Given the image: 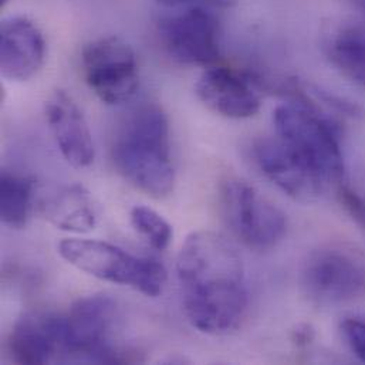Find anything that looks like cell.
<instances>
[{
    "label": "cell",
    "mask_w": 365,
    "mask_h": 365,
    "mask_svg": "<svg viewBox=\"0 0 365 365\" xmlns=\"http://www.w3.org/2000/svg\"><path fill=\"white\" fill-rule=\"evenodd\" d=\"M183 312L205 334H226L243 320L249 304L246 270L236 249L209 230L190 233L177 260Z\"/></svg>",
    "instance_id": "cell-1"
},
{
    "label": "cell",
    "mask_w": 365,
    "mask_h": 365,
    "mask_svg": "<svg viewBox=\"0 0 365 365\" xmlns=\"http://www.w3.org/2000/svg\"><path fill=\"white\" fill-rule=\"evenodd\" d=\"M111 157L118 173L147 195L164 197L174 190L170 121L160 106L143 104L123 120Z\"/></svg>",
    "instance_id": "cell-2"
},
{
    "label": "cell",
    "mask_w": 365,
    "mask_h": 365,
    "mask_svg": "<svg viewBox=\"0 0 365 365\" xmlns=\"http://www.w3.org/2000/svg\"><path fill=\"white\" fill-rule=\"evenodd\" d=\"M282 104L273 114L276 135L327 183L343 182L346 174L339 128L304 94Z\"/></svg>",
    "instance_id": "cell-3"
},
{
    "label": "cell",
    "mask_w": 365,
    "mask_h": 365,
    "mask_svg": "<svg viewBox=\"0 0 365 365\" xmlns=\"http://www.w3.org/2000/svg\"><path fill=\"white\" fill-rule=\"evenodd\" d=\"M58 253L67 263L93 277L128 286L148 297L160 296L167 282V270L158 260L137 257L107 242L66 239L60 242Z\"/></svg>",
    "instance_id": "cell-4"
},
{
    "label": "cell",
    "mask_w": 365,
    "mask_h": 365,
    "mask_svg": "<svg viewBox=\"0 0 365 365\" xmlns=\"http://www.w3.org/2000/svg\"><path fill=\"white\" fill-rule=\"evenodd\" d=\"M117 323V304L107 294L78 299L63 314L64 361L100 364L128 363V351L113 344Z\"/></svg>",
    "instance_id": "cell-5"
},
{
    "label": "cell",
    "mask_w": 365,
    "mask_h": 365,
    "mask_svg": "<svg viewBox=\"0 0 365 365\" xmlns=\"http://www.w3.org/2000/svg\"><path fill=\"white\" fill-rule=\"evenodd\" d=\"M220 209L230 232L249 249L276 247L287 230L284 212L255 186L237 178L220 185Z\"/></svg>",
    "instance_id": "cell-6"
},
{
    "label": "cell",
    "mask_w": 365,
    "mask_h": 365,
    "mask_svg": "<svg viewBox=\"0 0 365 365\" xmlns=\"http://www.w3.org/2000/svg\"><path fill=\"white\" fill-rule=\"evenodd\" d=\"M81 64L87 86L108 106L128 101L138 90L137 54L120 37H101L87 44L83 50Z\"/></svg>",
    "instance_id": "cell-7"
},
{
    "label": "cell",
    "mask_w": 365,
    "mask_h": 365,
    "mask_svg": "<svg viewBox=\"0 0 365 365\" xmlns=\"http://www.w3.org/2000/svg\"><path fill=\"white\" fill-rule=\"evenodd\" d=\"M306 296L320 304H340L365 296V264L354 253L324 247L309 255L302 269Z\"/></svg>",
    "instance_id": "cell-8"
},
{
    "label": "cell",
    "mask_w": 365,
    "mask_h": 365,
    "mask_svg": "<svg viewBox=\"0 0 365 365\" xmlns=\"http://www.w3.org/2000/svg\"><path fill=\"white\" fill-rule=\"evenodd\" d=\"M165 51L185 66H207L219 57V24L202 7L187 9L160 26Z\"/></svg>",
    "instance_id": "cell-9"
},
{
    "label": "cell",
    "mask_w": 365,
    "mask_h": 365,
    "mask_svg": "<svg viewBox=\"0 0 365 365\" xmlns=\"http://www.w3.org/2000/svg\"><path fill=\"white\" fill-rule=\"evenodd\" d=\"M253 157L267 180L299 202L319 199L329 185L277 135L256 141Z\"/></svg>",
    "instance_id": "cell-10"
},
{
    "label": "cell",
    "mask_w": 365,
    "mask_h": 365,
    "mask_svg": "<svg viewBox=\"0 0 365 365\" xmlns=\"http://www.w3.org/2000/svg\"><path fill=\"white\" fill-rule=\"evenodd\" d=\"M9 351L19 364L64 361L63 314L47 310L24 313L10 333Z\"/></svg>",
    "instance_id": "cell-11"
},
{
    "label": "cell",
    "mask_w": 365,
    "mask_h": 365,
    "mask_svg": "<svg viewBox=\"0 0 365 365\" xmlns=\"http://www.w3.org/2000/svg\"><path fill=\"white\" fill-rule=\"evenodd\" d=\"M46 60V40L41 30L24 16L3 21L0 30V71L11 81L34 77Z\"/></svg>",
    "instance_id": "cell-12"
},
{
    "label": "cell",
    "mask_w": 365,
    "mask_h": 365,
    "mask_svg": "<svg viewBox=\"0 0 365 365\" xmlns=\"http://www.w3.org/2000/svg\"><path fill=\"white\" fill-rule=\"evenodd\" d=\"M46 120L63 158L74 168L94 163L96 148L84 114L64 91H56L46 103Z\"/></svg>",
    "instance_id": "cell-13"
},
{
    "label": "cell",
    "mask_w": 365,
    "mask_h": 365,
    "mask_svg": "<svg viewBox=\"0 0 365 365\" xmlns=\"http://www.w3.org/2000/svg\"><path fill=\"white\" fill-rule=\"evenodd\" d=\"M196 96L213 113L243 120L260 111L262 101L252 81L227 67H210L196 83Z\"/></svg>",
    "instance_id": "cell-14"
},
{
    "label": "cell",
    "mask_w": 365,
    "mask_h": 365,
    "mask_svg": "<svg viewBox=\"0 0 365 365\" xmlns=\"http://www.w3.org/2000/svg\"><path fill=\"white\" fill-rule=\"evenodd\" d=\"M46 219L60 230L87 233L97 225V205L81 185H71L56 193L44 206Z\"/></svg>",
    "instance_id": "cell-15"
},
{
    "label": "cell",
    "mask_w": 365,
    "mask_h": 365,
    "mask_svg": "<svg viewBox=\"0 0 365 365\" xmlns=\"http://www.w3.org/2000/svg\"><path fill=\"white\" fill-rule=\"evenodd\" d=\"M329 57L344 77L365 88V29L340 30L329 44Z\"/></svg>",
    "instance_id": "cell-16"
},
{
    "label": "cell",
    "mask_w": 365,
    "mask_h": 365,
    "mask_svg": "<svg viewBox=\"0 0 365 365\" xmlns=\"http://www.w3.org/2000/svg\"><path fill=\"white\" fill-rule=\"evenodd\" d=\"M33 199V181L24 175L4 171L0 180V219L10 229L27 225Z\"/></svg>",
    "instance_id": "cell-17"
},
{
    "label": "cell",
    "mask_w": 365,
    "mask_h": 365,
    "mask_svg": "<svg viewBox=\"0 0 365 365\" xmlns=\"http://www.w3.org/2000/svg\"><path fill=\"white\" fill-rule=\"evenodd\" d=\"M133 227L157 250H164L170 246L174 230L170 222L153 207L137 205L130 213Z\"/></svg>",
    "instance_id": "cell-18"
},
{
    "label": "cell",
    "mask_w": 365,
    "mask_h": 365,
    "mask_svg": "<svg viewBox=\"0 0 365 365\" xmlns=\"http://www.w3.org/2000/svg\"><path fill=\"white\" fill-rule=\"evenodd\" d=\"M343 339L346 340L351 353L365 363V320L360 317H349L340 326Z\"/></svg>",
    "instance_id": "cell-19"
},
{
    "label": "cell",
    "mask_w": 365,
    "mask_h": 365,
    "mask_svg": "<svg viewBox=\"0 0 365 365\" xmlns=\"http://www.w3.org/2000/svg\"><path fill=\"white\" fill-rule=\"evenodd\" d=\"M210 6H216V7H222V9H227L235 6L239 0H203Z\"/></svg>",
    "instance_id": "cell-20"
},
{
    "label": "cell",
    "mask_w": 365,
    "mask_h": 365,
    "mask_svg": "<svg viewBox=\"0 0 365 365\" xmlns=\"http://www.w3.org/2000/svg\"><path fill=\"white\" fill-rule=\"evenodd\" d=\"M158 3L167 6V7H181V6H186V4H190L196 0H157Z\"/></svg>",
    "instance_id": "cell-21"
},
{
    "label": "cell",
    "mask_w": 365,
    "mask_h": 365,
    "mask_svg": "<svg viewBox=\"0 0 365 365\" xmlns=\"http://www.w3.org/2000/svg\"><path fill=\"white\" fill-rule=\"evenodd\" d=\"M354 1H356V4L365 13V0H354Z\"/></svg>",
    "instance_id": "cell-22"
},
{
    "label": "cell",
    "mask_w": 365,
    "mask_h": 365,
    "mask_svg": "<svg viewBox=\"0 0 365 365\" xmlns=\"http://www.w3.org/2000/svg\"><path fill=\"white\" fill-rule=\"evenodd\" d=\"M0 1H1V6H3V4L7 1V0H0Z\"/></svg>",
    "instance_id": "cell-23"
}]
</instances>
